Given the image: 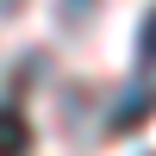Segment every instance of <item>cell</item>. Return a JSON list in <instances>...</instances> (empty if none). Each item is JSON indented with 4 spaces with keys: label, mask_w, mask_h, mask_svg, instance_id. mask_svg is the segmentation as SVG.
<instances>
[{
    "label": "cell",
    "mask_w": 156,
    "mask_h": 156,
    "mask_svg": "<svg viewBox=\"0 0 156 156\" xmlns=\"http://www.w3.org/2000/svg\"><path fill=\"white\" fill-rule=\"evenodd\" d=\"M119 100H125V106H112V119H106L112 131H131L144 112H156V94H150V87H131V94H119Z\"/></svg>",
    "instance_id": "cell-1"
},
{
    "label": "cell",
    "mask_w": 156,
    "mask_h": 156,
    "mask_svg": "<svg viewBox=\"0 0 156 156\" xmlns=\"http://www.w3.org/2000/svg\"><path fill=\"white\" fill-rule=\"evenodd\" d=\"M25 144H31V125L19 112H0V150H25Z\"/></svg>",
    "instance_id": "cell-2"
},
{
    "label": "cell",
    "mask_w": 156,
    "mask_h": 156,
    "mask_svg": "<svg viewBox=\"0 0 156 156\" xmlns=\"http://www.w3.org/2000/svg\"><path fill=\"white\" fill-rule=\"evenodd\" d=\"M137 62H144V69H156V6L144 12V25H137Z\"/></svg>",
    "instance_id": "cell-3"
},
{
    "label": "cell",
    "mask_w": 156,
    "mask_h": 156,
    "mask_svg": "<svg viewBox=\"0 0 156 156\" xmlns=\"http://www.w3.org/2000/svg\"><path fill=\"white\" fill-rule=\"evenodd\" d=\"M62 6H69V19H81V12H87V0H62Z\"/></svg>",
    "instance_id": "cell-4"
},
{
    "label": "cell",
    "mask_w": 156,
    "mask_h": 156,
    "mask_svg": "<svg viewBox=\"0 0 156 156\" xmlns=\"http://www.w3.org/2000/svg\"><path fill=\"white\" fill-rule=\"evenodd\" d=\"M12 12H19V0H0V19H12Z\"/></svg>",
    "instance_id": "cell-5"
}]
</instances>
